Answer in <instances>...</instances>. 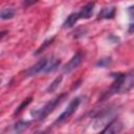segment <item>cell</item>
I'll return each instance as SVG.
<instances>
[{
	"mask_svg": "<svg viewBox=\"0 0 134 134\" xmlns=\"http://www.w3.org/2000/svg\"><path fill=\"white\" fill-rule=\"evenodd\" d=\"M6 34H7V31H6V30H2V31H0V40H2V38H3Z\"/></svg>",
	"mask_w": 134,
	"mask_h": 134,
	"instance_id": "ac0fdd59",
	"label": "cell"
},
{
	"mask_svg": "<svg viewBox=\"0 0 134 134\" xmlns=\"http://www.w3.org/2000/svg\"><path fill=\"white\" fill-rule=\"evenodd\" d=\"M79 19H80L79 13H72V14H70L67 17V19L65 20V22L63 23V27L64 28H70V27H72L76 23V21Z\"/></svg>",
	"mask_w": 134,
	"mask_h": 134,
	"instance_id": "30bf717a",
	"label": "cell"
},
{
	"mask_svg": "<svg viewBox=\"0 0 134 134\" xmlns=\"http://www.w3.org/2000/svg\"><path fill=\"white\" fill-rule=\"evenodd\" d=\"M132 9H133V6H130L129 8H128V10H129V14H130V16H131V18H132Z\"/></svg>",
	"mask_w": 134,
	"mask_h": 134,
	"instance_id": "d6986e66",
	"label": "cell"
},
{
	"mask_svg": "<svg viewBox=\"0 0 134 134\" xmlns=\"http://www.w3.org/2000/svg\"><path fill=\"white\" fill-rule=\"evenodd\" d=\"M67 96H68L67 93L60 94L59 96H57V97L52 98L51 100H49L48 103H46L41 109H39V110H37V111H35V112L32 111L31 114H32L38 120H43V119H45V118L57 108V106L60 105V104L63 102V99H64L65 97H67Z\"/></svg>",
	"mask_w": 134,
	"mask_h": 134,
	"instance_id": "7a4b0ae2",
	"label": "cell"
},
{
	"mask_svg": "<svg viewBox=\"0 0 134 134\" xmlns=\"http://www.w3.org/2000/svg\"><path fill=\"white\" fill-rule=\"evenodd\" d=\"M62 80H63V76H62V75H60V76H58L57 79H54V80L52 81V83L48 86V88H47V92L50 93V92H53L54 90H57V88L60 86Z\"/></svg>",
	"mask_w": 134,
	"mask_h": 134,
	"instance_id": "4fadbf2b",
	"label": "cell"
},
{
	"mask_svg": "<svg viewBox=\"0 0 134 134\" xmlns=\"http://www.w3.org/2000/svg\"><path fill=\"white\" fill-rule=\"evenodd\" d=\"M111 76L114 77V82L109 90L110 93L106 95V97L111 96L114 93H124L128 92L132 89L134 80H133V72L130 71L129 73H111Z\"/></svg>",
	"mask_w": 134,
	"mask_h": 134,
	"instance_id": "6da1fadb",
	"label": "cell"
},
{
	"mask_svg": "<svg viewBox=\"0 0 134 134\" xmlns=\"http://www.w3.org/2000/svg\"><path fill=\"white\" fill-rule=\"evenodd\" d=\"M122 128H124V125L119 119H113L106 126V128L102 132L107 133V134H114V133L121 132Z\"/></svg>",
	"mask_w": 134,
	"mask_h": 134,
	"instance_id": "5b68a950",
	"label": "cell"
},
{
	"mask_svg": "<svg viewBox=\"0 0 134 134\" xmlns=\"http://www.w3.org/2000/svg\"><path fill=\"white\" fill-rule=\"evenodd\" d=\"M45 63H46V58L40 60L38 63H36L34 66H31L29 69L26 70V72H25L26 76H34V75H37V74L43 72L44 67H45Z\"/></svg>",
	"mask_w": 134,
	"mask_h": 134,
	"instance_id": "8992f818",
	"label": "cell"
},
{
	"mask_svg": "<svg viewBox=\"0 0 134 134\" xmlns=\"http://www.w3.org/2000/svg\"><path fill=\"white\" fill-rule=\"evenodd\" d=\"M38 2V0H23V6L24 7H27V6H30L31 4Z\"/></svg>",
	"mask_w": 134,
	"mask_h": 134,
	"instance_id": "e0dca14e",
	"label": "cell"
},
{
	"mask_svg": "<svg viewBox=\"0 0 134 134\" xmlns=\"http://www.w3.org/2000/svg\"><path fill=\"white\" fill-rule=\"evenodd\" d=\"M93 8H94V2H89L86 5H84L81 9V12L79 13V17L82 19H88L91 17L92 13H93Z\"/></svg>",
	"mask_w": 134,
	"mask_h": 134,
	"instance_id": "ba28073f",
	"label": "cell"
},
{
	"mask_svg": "<svg viewBox=\"0 0 134 134\" xmlns=\"http://www.w3.org/2000/svg\"><path fill=\"white\" fill-rule=\"evenodd\" d=\"M80 103H81V100H80V98L79 97H75V98H73L70 103H69V105L67 106V108L61 113V115L55 119V121H54V125H58V124H62V122H64L65 120H67L74 112H75V110L77 109V107H79V105H80Z\"/></svg>",
	"mask_w": 134,
	"mask_h": 134,
	"instance_id": "3957f363",
	"label": "cell"
},
{
	"mask_svg": "<svg viewBox=\"0 0 134 134\" xmlns=\"http://www.w3.org/2000/svg\"><path fill=\"white\" fill-rule=\"evenodd\" d=\"M30 122L27 120H19L14 125V130L16 132H23L29 127Z\"/></svg>",
	"mask_w": 134,
	"mask_h": 134,
	"instance_id": "7c38bea8",
	"label": "cell"
},
{
	"mask_svg": "<svg viewBox=\"0 0 134 134\" xmlns=\"http://www.w3.org/2000/svg\"><path fill=\"white\" fill-rule=\"evenodd\" d=\"M31 99H32V97H31V96H28L27 98H25V99L21 103V105L17 108V110L15 111V113H14V114H15V115H18L20 112H22V111H23V110H24V109H25V108H26V107L31 103Z\"/></svg>",
	"mask_w": 134,
	"mask_h": 134,
	"instance_id": "5bb4252c",
	"label": "cell"
},
{
	"mask_svg": "<svg viewBox=\"0 0 134 134\" xmlns=\"http://www.w3.org/2000/svg\"><path fill=\"white\" fill-rule=\"evenodd\" d=\"M82 61H83V53H82V52L75 53V54L70 59V61L63 67V71H64L65 73H70V72H72L74 69H76V68L81 65Z\"/></svg>",
	"mask_w": 134,
	"mask_h": 134,
	"instance_id": "277c9868",
	"label": "cell"
},
{
	"mask_svg": "<svg viewBox=\"0 0 134 134\" xmlns=\"http://www.w3.org/2000/svg\"><path fill=\"white\" fill-rule=\"evenodd\" d=\"M111 62H112V60H111V58H102L100 60H98V62L96 63V66L97 67H107V66H109L110 64H111Z\"/></svg>",
	"mask_w": 134,
	"mask_h": 134,
	"instance_id": "2e32d148",
	"label": "cell"
},
{
	"mask_svg": "<svg viewBox=\"0 0 134 134\" xmlns=\"http://www.w3.org/2000/svg\"><path fill=\"white\" fill-rule=\"evenodd\" d=\"M53 40H54V37H52V38H50V39H47V40H45L44 42H43V44L35 51V54H39V53H41L42 51H44V49L45 48H47L52 42H53Z\"/></svg>",
	"mask_w": 134,
	"mask_h": 134,
	"instance_id": "9a60e30c",
	"label": "cell"
},
{
	"mask_svg": "<svg viewBox=\"0 0 134 134\" xmlns=\"http://www.w3.org/2000/svg\"><path fill=\"white\" fill-rule=\"evenodd\" d=\"M115 16V7H104L99 13H98V18L99 19H112Z\"/></svg>",
	"mask_w": 134,
	"mask_h": 134,
	"instance_id": "9c48e42d",
	"label": "cell"
},
{
	"mask_svg": "<svg viewBox=\"0 0 134 134\" xmlns=\"http://www.w3.org/2000/svg\"><path fill=\"white\" fill-rule=\"evenodd\" d=\"M133 26H134V25L131 23V24H130V28H129V32H130V34L133 32Z\"/></svg>",
	"mask_w": 134,
	"mask_h": 134,
	"instance_id": "ffe728a7",
	"label": "cell"
},
{
	"mask_svg": "<svg viewBox=\"0 0 134 134\" xmlns=\"http://www.w3.org/2000/svg\"><path fill=\"white\" fill-rule=\"evenodd\" d=\"M15 8L12 7V6H8V7H5L3 8L1 12H0V19L2 20H8V19H12L14 16H15Z\"/></svg>",
	"mask_w": 134,
	"mask_h": 134,
	"instance_id": "8fae6325",
	"label": "cell"
},
{
	"mask_svg": "<svg viewBox=\"0 0 134 134\" xmlns=\"http://www.w3.org/2000/svg\"><path fill=\"white\" fill-rule=\"evenodd\" d=\"M0 84H1V80H0Z\"/></svg>",
	"mask_w": 134,
	"mask_h": 134,
	"instance_id": "44dd1931",
	"label": "cell"
},
{
	"mask_svg": "<svg viewBox=\"0 0 134 134\" xmlns=\"http://www.w3.org/2000/svg\"><path fill=\"white\" fill-rule=\"evenodd\" d=\"M61 64V60L59 58L55 57H50V58H46V63H45V67H44V73H48V72H52L54 71Z\"/></svg>",
	"mask_w": 134,
	"mask_h": 134,
	"instance_id": "52a82bcc",
	"label": "cell"
}]
</instances>
